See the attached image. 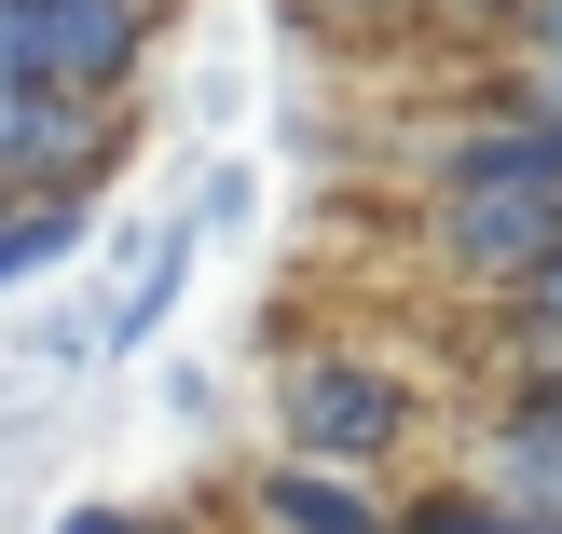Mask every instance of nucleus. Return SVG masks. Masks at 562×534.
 Segmentation results:
<instances>
[{"label": "nucleus", "mask_w": 562, "mask_h": 534, "mask_svg": "<svg viewBox=\"0 0 562 534\" xmlns=\"http://www.w3.org/2000/svg\"><path fill=\"white\" fill-rule=\"evenodd\" d=\"M412 439H426V384L398 356H371V343H289L274 356V453L384 480Z\"/></svg>", "instance_id": "f257e3e1"}, {"label": "nucleus", "mask_w": 562, "mask_h": 534, "mask_svg": "<svg viewBox=\"0 0 562 534\" xmlns=\"http://www.w3.org/2000/svg\"><path fill=\"white\" fill-rule=\"evenodd\" d=\"M165 55V0H0V82L137 96Z\"/></svg>", "instance_id": "f03ea898"}, {"label": "nucleus", "mask_w": 562, "mask_h": 534, "mask_svg": "<svg viewBox=\"0 0 562 534\" xmlns=\"http://www.w3.org/2000/svg\"><path fill=\"white\" fill-rule=\"evenodd\" d=\"M124 151H137V110H124V96L0 82V192H82V206H97Z\"/></svg>", "instance_id": "7ed1b4c3"}, {"label": "nucleus", "mask_w": 562, "mask_h": 534, "mask_svg": "<svg viewBox=\"0 0 562 534\" xmlns=\"http://www.w3.org/2000/svg\"><path fill=\"white\" fill-rule=\"evenodd\" d=\"M426 247H439V274H467V288L508 302L562 247V192H536V179H453V192H426Z\"/></svg>", "instance_id": "20e7f679"}, {"label": "nucleus", "mask_w": 562, "mask_h": 534, "mask_svg": "<svg viewBox=\"0 0 562 534\" xmlns=\"http://www.w3.org/2000/svg\"><path fill=\"white\" fill-rule=\"evenodd\" d=\"M467 493H494V508H521V521H562V356H521V384L481 411Z\"/></svg>", "instance_id": "39448f33"}, {"label": "nucleus", "mask_w": 562, "mask_h": 534, "mask_svg": "<svg viewBox=\"0 0 562 534\" xmlns=\"http://www.w3.org/2000/svg\"><path fill=\"white\" fill-rule=\"evenodd\" d=\"M234 521L247 534H398V493L357 480V466H302V453H261L234 480Z\"/></svg>", "instance_id": "423d86ee"}, {"label": "nucleus", "mask_w": 562, "mask_h": 534, "mask_svg": "<svg viewBox=\"0 0 562 534\" xmlns=\"http://www.w3.org/2000/svg\"><path fill=\"white\" fill-rule=\"evenodd\" d=\"M192 261H206V234H192V219H165V234L124 261V288L97 302V356H137V343H151V329H165V302L192 288Z\"/></svg>", "instance_id": "0eeeda50"}, {"label": "nucleus", "mask_w": 562, "mask_h": 534, "mask_svg": "<svg viewBox=\"0 0 562 534\" xmlns=\"http://www.w3.org/2000/svg\"><path fill=\"white\" fill-rule=\"evenodd\" d=\"M82 234H97V206H82V192H14V206H0V288L82 261Z\"/></svg>", "instance_id": "6e6552de"}, {"label": "nucleus", "mask_w": 562, "mask_h": 534, "mask_svg": "<svg viewBox=\"0 0 562 534\" xmlns=\"http://www.w3.org/2000/svg\"><path fill=\"white\" fill-rule=\"evenodd\" d=\"M398 534H562V521H521V508H494V493H467V480H439V493H412Z\"/></svg>", "instance_id": "1a4fd4ad"}, {"label": "nucleus", "mask_w": 562, "mask_h": 534, "mask_svg": "<svg viewBox=\"0 0 562 534\" xmlns=\"http://www.w3.org/2000/svg\"><path fill=\"white\" fill-rule=\"evenodd\" d=\"M508 55H521V69H562V0H521V27H508Z\"/></svg>", "instance_id": "9d476101"}, {"label": "nucleus", "mask_w": 562, "mask_h": 534, "mask_svg": "<svg viewBox=\"0 0 562 534\" xmlns=\"http://www.w3.org/2000/svg\"><path fill=\"white\" fill-rule=\"evenodd\" d=\"M55 534H192V521H165V508H69Z\"/></svg>", "instance_id": "9b49d317"}, {"label": "nucleus", "mask_w": 562, "mask_h": 534, "mask_svg": "<svg viewBox=\"0 0 562 534\" xmlns=\"http://www.w3.org/2000/svg\"><path fill=\"white\" fill-rule=\"evenodd\" d=\"M302 27H384V14H426V0H289Z\"/></svg>", "instance_id": "f8f14e48"}]
</instances>
